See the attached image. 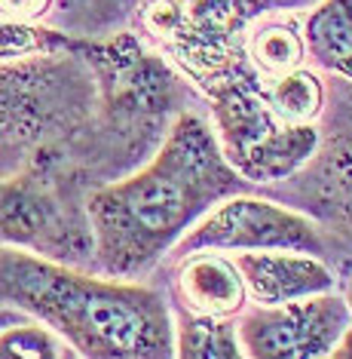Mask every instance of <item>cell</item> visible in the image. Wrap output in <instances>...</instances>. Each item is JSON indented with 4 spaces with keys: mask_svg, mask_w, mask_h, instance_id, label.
<instances>
[{
    "mask_svg": "<svg viewBox=\"0 0 352 359\" xmlns=\"http://www.w3.org/2000/svg\"><path fill=\"white\" fill-rule=\"evenodd\" d=\"M245 55L260 77H279L304 68V22L294 19L291 13H282L276 19H258L245 31Z\"/></svg>",
    "mask_w": 352,
    "mask_h": 359,
    "instance_id": "9",
    "label": "cell"
},
{
    "mask_svg": "<svg viewBox=\"0 0 352 359\" xmlns=\"http://www.w3.org/2000/svg\"><path fill=\"white\" fill-rule=\"evenodd\" d=\"M236 264H239L245 285H248V298H255L264 307L313 298L322 292H334V285H337L334 271H328V264H322L313 252H236Z\"/></svg>",
    "mask_w": 352,
    "mask_h": 359,
    "instance_id": "7",
    "label": "cell"
},
{
    "mask_svg": "<svg viewBox=\"0 0 352 359\" xmlns=\"http://www.w3.org/2000/svg\"><path fill=\"white\" fill-rule=\"evenodd\" d=\"M175 356L181 359H236L245 356L242 334L230 316L184 310L175 320Z\"/></svg>",
    "mask_w": 352,
    "mask_h": 359,
    "instance_id": "11",
    "label": "cell"
},
{
    "mask_svg": "<svg viewBox=\"0 0 352 359\" xmlns=\"http://www.w3.org/2000/svg\"><path fill=\"white\" fill-rule=\"evenodd\" d=\"M52 6V0H0L3 22H40V15Z\"/></svg>",
    "mask_w": 352,
    "mask_h": 359,
    "instance_id": "15",
    "label": "cell"
},
{
    "mask_svg": "<svg viewBox=\"0 0 352 359\" xmlns=\"http://www.w3.org/2000/svg\"><path fill=\"white\" fill-rule=\"evenodd\" d=\"M334 359H352V325L346 332H343V338H340V344L334 347Z\"/></svg>",
    "mask_w": 352,
    "mask_h": 359,
    "instance_id": "17",
    "label": "cell"
},
{
    "mask_svg": "<svg viewBox=\"0 0 352 359\" xmlns=\"http://www.w3.org/2000/svg\"><path fill=\"white\" fill-rule=\"evenodd\" d=\"M0 289L15 310L49 323L92 359L175 356V320L160 292L117 276L98 280L43 255L3 246Z\"/></svg>",
    "mask_w": 352,
    "mask_h": 359,
    "instance_id": "2",
    "label": "cell"
},
{
    "mask_svg": "<svg viewBox=\"0 0 352 359\" xmlns=\"http://www.w3.org/2000/svg\"><path fill=\"white\" fill-rule=\"evenodd\" d=\"M340 178L352 191V135H349V142L343 144V151H340Z\"/></svg>",
    "mask_w": 352,
    "mask_h": 359,
    "instance_id": "16",
    "label": "cell"
},
{
    "mask_svg": "<svg viewBox=\"0 0 352 359\" xmlns=\"http://www.w3.org/2000/svg\"><path fill=\"white\" fill-rule=\"evenodd\" d=\"M193 77L209 93L224 157L245 182H285L322 148L316 123H285L276 117L260 93V77H248L239 55Z\"/></svg>",
    "mask_w": 352,
    "mask_h": 359,
    "instance_id": "3",
    "label": "cell"
},
{
    "mask_svg": "<svg viewBox=\"0 0 352 359\" xmlns=\"http://www.w3.org/2000/svg\"><path fill=\"white\" fill-rule=\"evenodd\" d=\"M322 0H181L184 31L169 46L184 68L230 59V40L269 13L313 10Z\"/></svg>",
    "mask_w": 352,
    "mask_h": 359,
    "instance_id": "6",
    "label": "cell"
},
{
    "mask_svg": "<svg viewBox=\"0 0 352 359\" xmlns=\"http://www.w3.org/2000/svg\"><path fill=\"white\" fill-rule=\"evenodd\" d=\"M0 34H3V43H0V53H3V62H22V59H46V55L64 53L71 43V37H64L62 31L34 25V22H3L0 25Z\"/></svg>",
    "mask_w": 352,
    "mask_h": 359,
    "instance_id": "14",
    "label": "cell"
},
{
    "mask_svg": "<svg viewBox=\"0 0 352 359\" xmlns=\"http://www.w3.org/2000/svg\"><path fill=\"white\" fill-rule=\"evenodd\" d=\"M307 55L318 68L352 80V0H322L304 19Z\"/></svg>",
    "mask_w": 352,
    "mask_h": 359,
    "instance_id": "10",
    "label": "cell"
},
{
    "mask_svg": "<svg viewBox=\"0 0 352 359\" xmlns=\"http://www.w3.org/2000/svg\"><path fill=\"white\" fill-rule=\"evenodd\" d=\"M352 313L343 295L322 292L313 298L264 307L242 316L239 334L245 356L255 359H322L331 356Z\"/></svg>",
    "mask_w": 352,
    "mask_h": 359,
    "instance_id": "5",
    "label": "cell"
},
{
    "mask_svg": "<svg viewBox=\"0 0 352 359\" xmlns=\"http://www.w3.org/2000/svg\"><path fill=\"white\" fill-rule=\"evenodd\" d=\"M175 292L184 310L211 316H236L248 298V285H245L236 258H227V252L218 249H199L181 255L175 273Z\"/></svg>",
    "mask_w": 352,
    "mask_h": 359,
    "instance_id": "8",
    "label": "cell"
},
{
    "mask_svg": "<svg viewBox=\"0 0 352 359\" xmlns=\"http://www.w3.org/2000/svg\"><path fill=\"white\" fill-rule=\"evenodd\" d=\"M199 249L218 252H260V249H322V236L307 215L285 209L273 200H260L251 194H233L220 200L215 209L178 243V255Z\"/></svg>",
    "mask_w": 352,
    "mask_h": 359,
    "instance_id": "4",
    "label": "cell"
},
{
    "mask_svg": "<svg viewBox=\"0 0 352 359\" xmlns=\"http://www.w3.org/2000/svg\"><path fill=\"white\" fill-rule=\"evenodd\" d=\"M0 353L6 359H64V356H80L73 344L62 332H55L49 323L31 320L24 323H3V334H0Z\"/></svg>",
    "mask_w": 352,
    "mask_h": 359,
    "instance_id": "13",
    "label": "cell"
},
{
    "mask_svg": "<svg viewBox=\"0 0 352 359\" xmlns=\"http://www.w3.org/2000/svg\"><path fill=\"white\" fill-rule=\"evenodd\" d=\"M260 93L285 123H316L325 104V86L309 68H297L279 77H260Z\"/></svg>",
    "mask_w": 352,
    "mask_h": 359,
    "instance_id": "12",
    "label": "cell"
},
{
    "mask_svg": "<svg viewBox=\"0 0 352 359\" xmlns=\"http://www.w3.org/2000/svg\"><path fill=\"white\" fill-rule=\"evenodd\" d=\"M343 301H346L349 313H352V271H349V280H346V289H343Z\"/></svg>",
    "mask_w": 352,
    "mask_h": 359,
    "instance_id": "18",
    "label": "cell"
},
{
    "mask_svg": "<svg viewBox=\"0 0 352 359\" xmlns=\"http://www.w3.org/2000/svg\"><path fill=\"white\" fill-rule=\"evenodd\" d=\"M242 184L215 126L193 111L181 114L135 175L86 200L98 267L117 280L141 273Z\"/></svg>",
    "mask_w": 352,
    "mask_h": 359,
    "instance_id": "1",
    "label": "cell"
}]
</instances>
